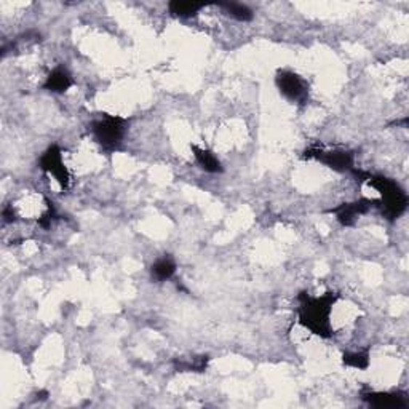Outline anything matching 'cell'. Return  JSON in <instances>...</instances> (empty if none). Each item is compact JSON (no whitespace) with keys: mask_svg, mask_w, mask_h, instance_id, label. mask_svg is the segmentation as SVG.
Instances as JSON below:
<instances>
[{"mask_svg":"<svg viewBox=\"0 0 409 409\" xmlns=\"http://www.w3.org/2000/svg\"><path fill=\"white\" fill-rule=\"evenodd\" d=\"M337 299L339 294L334 291H326L318 298L310 296L307 291H301L298 294L299 323L321 339H330L334 334L331 326V312Z\"/></svg>","mask_w":409,"mask_h":409,"instance_id":"obj_1","label":"cell"},{"mask_svg":"<svg viewBox=\"0 0 409 409\" xmlns=\"http://www.w3.org/2000/svg\"><path fill=\"white\" fill-rule=\"evenodd\" d=\"M350 173L358 183H366L380 194L379 208L383 211V216L385 219L395 221L406 211L408 195L401 189V185L395 183L394 179L383 176V174H373L369 171L357 170V168H353Z\"/></svg>","mask_w":409,"mask_h":409,"instance_id":"obj_2","label":"cell"},{"mask_svg":"<svg viewBox=\"0 0 409 409\" xmlns=\"http://www.w3.org/2000/svg\"><path fill=\"white\" fill-rule=\"evenodd\" d=\"M127 118L109 116V114H102L90 123V132L93 138L102 149L107 152L117 151L127 133Z\"/></svg>","mask_w":409,"mask_h":409,"instance_id":"obj_3","label":"cell"},{"mask_svg":"<svg viewBox=\"0 0 409 409\" xmlns=\"http://www.w3.org/2000/svg\"><path fill=\"white\" fill-rule=\"evenodd\" d=\"M304 160H318L320 163H323L331 170H334L337 173H346V171H352L353 163H355V154L352 151H344V149H334V151H326L323 147L318 146H310L309 149L304 151L302 155Z\"/></svg>","mask_w":409,"mask_h":409,"instance_id":"obj_4","label":"cell"},{"mask_svg":"<svg viewBox=\"0 0 409 409\" xmlns=\"http://www.w3.org/2000/svg\"><path fill=\"white\" fill-rule=\"evenodd\" d=\"M275 85L278 91L286 98L288 101L304 105L309 100V84L301 75L290 69H280L275 75Z\"/></svg>","mask_w":409,"mask_h":409,"instance_id":"obj_5","label":"cell"},{"mask_svg":"<svg viewBox=\"0 0 409 409\" xmlns=\"http://www.w3.org/2000/svg\"><path fill=\"white\" fill-rule=\"evenodd\" d=\"M39 167L42 171H45L47 174H50V176L56 179L63 190L69 189L70 174L66 165H64L63 149L58 144H52L45 152H43L39 160Z\"/></svg>","mask_w":409,"mask_h":409,"instance_id":"obj_6","label":"cell"},{"mask_svg":"<svg viewBox=\"0 0 409 409\" xmlns=\"http://www.w3.org/2000/svg\"><path fill=\"white\" fill-rule=\"evenodd\" d=\"M373 208H379V200L360 199L355 201H348V203H342L339 206H336V208H331L330 213L336 216V219L341 226L352 227L355 226L360 216L366 215V213Z\"/></svg>","mask_w":409,"mask_h":409,"instance_id":"obj_7","label":"cell"},{"mask_svg":"<svg viewBox=\"0 0 409 409\" xmlns=\"http://www.w3.org/2000/svg\"><path fill=\"white\" fill-rule=\"evenodd\" d=\"M362 398L369 406L379 409H403L408 406L406 394L403 392H374L363 390Z\"/></svg>","mask_w":409,"mask_h":409,"instance_id":"obj_8","label":"cell"},{"mask_svg":"<svg viewBox=\"0 0 409 409\" xmlns=\"http://www.w3.org/2000/svg\"><path fill=\"white\" fill-rule=\"evenodd\" d=\"M72 85H74L72 75H70V72L64 64H59V66L54 68L52 72L48 74L47 80L43 82V88L52 93H58V95L66 93Z\"/></svg>","mask_w":409,"mask_h":409,"instance_id":"obj_9","label":"cell"},{"mask_svg":"<svg viewBox=\"0 0 409 409\" xmlns=\"http://www.w3.org/2000/svg\"><path fill=\"white\" fill-rule=\"evenodd\" d=\"M178 264L176 261L171 254H163L159 259H155V263L151 265V277L152 280L157 283L167 281L173 278V275L176 274Z\"/></svg>","mask_w":409,"mask_h":409,"instance_id":"obj_10","label":"cell"},{"mask_svg":"<svg viewBox=\"0 0 409 409\" xmlns=\"http://www.w3.org/2000/svg\"><path fill=\"white\" fill-rule=\"evenodd\" d=\"M190 149H192L195 160H197L199 167L203 171L211 173V174H217V173L224 171V168H222V163L219 162V159H217L215 154H213L211 151L201 149V147H199L197 144L190 146Z\"/></svg>","mask_w":409,"mask_h":409,"instance_id":"obj_11","label":"cell"},{"mask_svg":"<svg viewBox=\"0 0 409 409\" xmlns=\"http://www.w3.org/2000/svg\"><path fill=\"white\" fill-rule=\"evenodd\" d=\"M203 2H183V0H173V2L168 3V10L173 16L176 18H194L200 13L201 8H205Z\"/></svg>","mask_w":409,"mask_h":409,"instance_id":"obj_12","label":"cell"},{"mask_svg":"<svg viewBox=\"0 0 409 409\" xmlns=\"http://www.w3.org/2000/svg\"><path fill=\"white\" fill-rule=\"evenodd\" d=\"M216 7H219L222 12L231 18L242 21V23H248V21L253 20V10H251L248 5L245 3H237V2H219L215 3Z\"/></svg>","mask_w":409,"mask_h":409,"instance_id":"obj_13","label":"cell"},{"mask_svg":"<svg viewBox=\"0 0 409 409\" xmlns=\"http://www.w3.org/2000/svg\"><path fill=\"white\" fill-rule=\"evenodd\" d=\"M210 357L208 355H200L194 358H181L174 360L173 366L176 371H181V373H203L208 366Z\"/></svg>","mask_w":409,"mask_h":409,"instance_id":"obj_14","label":"cell"},{"mask_svg":"<svg viewBox=\"0 0 409 409\" xmlns=\"http://www.w3.org/2000/svg\"><path fill=\"white\" fill-rule=\"evenodd\" d=\"M342 363L348 368L355 369H368L371 363L369 350H358V352H346L342 357Z\"/></svg>","mask_w":409,"mask_h":409,"instance_id":"obj_15","label":"cell"},{"mask_svg":"<svg viewBox=\"0 0 409 409\" xmlns=\"http://www.w3.org/2000/svg\"><path fill=\"white\" fill-rule=\"evenodd\" d=\"M56 208H54V203L47 199V211L39 217V226L43 229H50L52 222L56 219Z\"/></svg>","mask_w":409,"mask_h":409,"instance_id":"obj_16","label":"cell"},{"mask_svg":"<svg viewBox=\"0 0 409 409\" xmlns=\"http://www.w3.org/2000/svg\"><path fill=\"white\" fill-rule=\"evenodd\" d=\"M2 216H3V222H13L16 219L13 206H7V208H3Z\"/></svg>","mask_w":409,"mask_h":409,"instance_id":"obj_17","label":"cell"}]
</instances>
